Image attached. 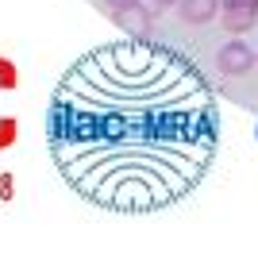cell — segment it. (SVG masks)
Masks as SVG:
<instances>
[{"label": "cell", "mask_w": 258, "mask_h": 262, "mask_svg": "<svg viewBox=\"0 0 258 262\" xmlns=\"http://www.w3.org/2000/svg\"><path fill=\"white\" fill-rule=\"evenodd\" d=\"M216 150L204 77L150 39L89 50L50 100V155L85 201L154 212L189 193Z\"/></svg>", "instance_id": "1"}, {"label": "cell", "mask_w": 258, "mask_h": 262, "mask_svg": "<svg viewBox=\"0 0 258 262\" xmlns=\"http://www.w3.org/2000/svg\"><path fill=\"white\" fill-rule=\"evenodd\" d=\"M154 8H158V12L162 8H178V0H154Z\"/></svg>", "instance_id": "7"}, {"label": "cell", "mask_w": 258, "mask_h": 262, "mask_svg": "<svg viewBox=\"0 0 258 262\" xmlns=\"http://www.w3.org/2000/svg\"><path fill=\"white\" fill-rule=\"evenodd\" d=\"M216 66H220V74H227V77H239V74H250V66H258V54L247 47V42L231 39V42H224V47H220Z\"/></svg>", "instance_id": "2"}, {"label": "cell", "mask_w": 258, "mask_h": 262, "mask_svg": "<svg viewBox=\"0 0 258 262\" xmlns=\"http://www.w3.org/2000/svg\"><path fill=\"white\" fill-rule=\"evenodd\" d=\"M112 24L131 39H150V8H143L139 0L127 8H112Z\"/></svg>", "instance_id": "3"}, {"label": "cell", "mask_w": 258, "mask_h": 262, "mask_svg": "<svg viewBox=\"0 0 258 262\" xmlns=\"http://www.w3.org/2000/svg\"><path fill=\"white\" fill-rule=\"evenodd\" d=\"M108 8H127V4H135V0H104Z\"/></svg>", "instance_id": "8"}, {"label": "cell", "mask_w": 258, "mask_h": 262, "mask_svg": "<svg viewBox=\"0 0 258 262\" xmlns=\"http://www.w3.org/2000/svg\"><path fill=\"white\" fill-rule=\"evenodd\" d=\"M224 8H258V0H224Z\"/></svg>", "instance_id": "6"}, {"label": "cell", "mask_w": 258, "mask_h": 262, "mask_svg": "<svg viewBox=\"0 0 258 262\" xmlns=\"http://www.w3.org/2000/svg\"><path fill=\"white\" fill-rule=\"evenodd\" d=\"M216 12H220L216 0H178V16L185 24H208V19H216Z\"/></svg>", "instance_id": "4"}, {"label": "cell", "mask_w": 258, "mask_h": 262, "mask_svg": "<svg viewBox=\"0 0 258 262\" xmlns=\"http://www.w3.org/2000/svg\"><path fill=\"white\" fill-rule=\"evenodd\" d=\"M220 12H224V16H220V19H224V27H227V31H235V35L250 31V27L258 24V8H220Z\"/></svg>", "instance_id": "5"}]
</instances>
